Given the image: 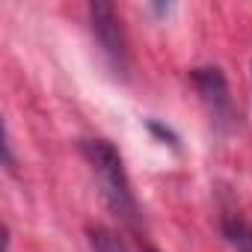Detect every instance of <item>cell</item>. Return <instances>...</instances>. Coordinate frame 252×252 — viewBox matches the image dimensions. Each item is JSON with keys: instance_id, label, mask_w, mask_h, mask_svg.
Wrapping results in <instances>:
<instances>
[{"instance_id": "cell-3", "label": "cell", "mask_w": 252, "mask_h": 252, "mask_svg": "<svg viewBox=\"0 0 252 252\" xmlns=\"http://www.w3.org/2000/svg\"><path fill=\"white\" fill-rule=\"evenodd\" d=\"M193 83L202 95V101L208 104L211 116L217 122H228L231 116V101H228V86L220 68H196L193 71Z\"/></svg>"}, {"instance_id": "cell-1", "label": "cell", "mask_w": 252, "mask_h": 252, "mask_svg": "<svg viewBox=\"0 0 252 252\" xmlns=\"http://www.w3.org/2000/svg\"><path fill=\"white\" fill-rule=\"evenodd\" d=\"M80 152H83L86 163L92 166V175L98 181V190H101L107 208L119 220L134 225L137 217H140V208H137V199H134V190H131V178H128V172H125V163H122V155L116 152V146L107 143V140H83Z\"/></svg>"}, {"instance_id": "cell-5", "label": "cell", "mask_w": 252, "mask_h": 252, "mask_svg": "<svg viewBox=\"0 0 252 252\" xmlns=\"http://www.w3.org/2000/svg\"><path fill=\"white\" fill-rule=\"evenodd\" d=\"M89 246L92 252H128V246L122 243V237L104 225H92L89 228Z\"/></svg>"}, {"instance_id": "cell-8", "label": "cell", "mask_w": 252, "mask_h": 252, "mask_svg": "<svg viewBox=\"0 0 252 252\" xmlns=\"http://www.w3.org/2000/svg\"><path fill=\"white\" fill-rule=\"evenodd\" d=\"M249 74H252V65H249Z\"/></svg>"}, {"instance_id": "cell-7", "label": "cell", "mask_w": 252, "mask_h": 252, "mask_svg": "<svg viewBox=\"0 0 252 252\" xmlns=\"http://www.w3.org/2000/svg\"><path fill=\"white\" fill-rule=\"evenodd\" d=\"M143 252H158V249H152V246H146V249H143Z\"/></svg>"}, {"instance_id": "cell-4", "label": "cell", "mask_w": 252, "mask_h": 252, "mask_svg": "<svg viewBox=\"0 0 252 252\" xmlns=\"http://www.w3.org/2000/svg\"><path fill=\"white\" fill-rule=\"evenodd\" d=\"M222 234L237 252H252V228L240 214H225L222 217Z\"/></svg>"}, {"instance_id": "cell-6", "label": "cell", "mask_w": 252, "mask_h": 252, "mask_svg": "<svg viewBox=\"0 0 252 252\" xmlns=\"http://www.w3.org/2000/svg\"><path fill=\"white\" fill-rule=\"evenodd\" d=\"M149 131H155L160 140H169V146H175V143H178V140H175V134H172L169 128H163V125H160L158 119H149Z\"/></svg>"}, {"instance_id": "cell-2", "label": "cell", "mask_w": 252, "mask_h": 252, "mask_svg": "<svg viewBox=\"0 0 252 252\" xmlns=\"http://www.w3.org/2000/svg\"><path fill=\"white\" fill-rule=\"evenodd\" d=\"M89 21H92V33L95 42L101 48V54L110 60L113 68L125 71V39H122V21L116 15V9L110 3H92L89 6Z\"/></svg>"}]
</instances>
